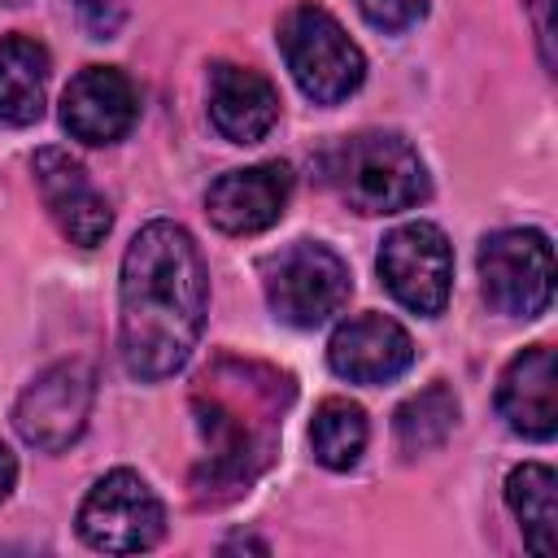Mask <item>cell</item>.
<instances>
[{
  "mask_svg": "<svg viewBox=\"0 0 558 558\" xmlns=\"http://www.w3.org/2000/svg\"><path fill=\"white\" fill-rule=\"evenodd\" d=\"M209 310V275L187 227L153 218L122 253L118 353L126 375L157 384L187 366Z\"/></svg>",
  "mask_w": 558,
  "mask_h": 558,
  "instance_id": "6da1fadb",
  "label": "cell"
},
{
  "mask_svg": "<svg viewBox=\"0 0 558 558\" xmlns=\"http://www.w3.org/2000/svg\"><path fill=\"white\" fill-rule=\"evenodd\" d=\"M292 397V375L257 357L222 353L201 371L192 388V414L205 445V458L192 471L196 506H227L266 475Z\"/></svg>",
  "mask_w": 558,
  "mask_h": 558,
  "instance_id": "7a4b0ae2",
  "label": "cell"
},
{
  "mask_svg": "<svg viewBox=\"0 0 558 558\" xmlns=\"http://www.w3.org/2000/svg\"><path fill=\"white\" fill-rule=\"evenodd\" d=\"M327 170L340 201L357 214H401L432 192L418 148L392 131H362L344 140L331 153Z\"/></svg>",
  "mask_w": 558,
  "mask_h": 558,
  "instance_id": "3957f363",
  "label": "cell"
},
{
  "mask_svg": "<svg viewBox=\"0 0 558 558\" xmlns=\"http://www.w3.org/2000/svg\"><path fill=\"white\" fill-rule=\"evenodd\" d=\"M279 52L296 78V87L314 105L349 100L366 78V57L349 39V31L323 4H292L279 22Z\"/></svg>",
  "mask_w": 558,
  "mask_h": 558,
  "instance_id": "277c9868",
  "label": "cell"
},
{
  "mask_svg": "<svg viewBox=\"0 0 558 558\" xmlns=\"http://www.w3.org/2000/svg\"><path fill=\"white\" fill-rule=\"evenodd\" d=\"M262 292L279 323L310 331L344 310L353 279L336 248L318 240H296L262 262Z\"/></svg>",
  "mask_w": 558,
  "mask_h": 558,
  "instance_id": "5b68a950",
  "label": "cell"
},
{
  "mask_svg": "<svg viewBox=\"0 0 558 558\" xmlns=\"http://www.w3.org/2000/svg\"><path fill=\"white\" fill-rule=\"evenodd\" d=\"M480 292L488 310L536 318L554 301V244L536 227H506L480 244Z\"/></svg>",
  "mask_w": 558,
  "mask_h": 558,
  "instance_id": "8992f818",
  "label": "cell"
},
{
  "mask_svg": "<svg viewBox=\"0 0 558 558\" xmlns=\"http://www.w3.org/2000/svg\"><path fill=\"white\" fill-rule=\"evenodd\" d=\"M166 532V506L144 475L118 466L100 475L78 506V536L100 554H144Z\"/></svg>",
  "mask_w": 558,
  "mask_h": 558,
  "instance_id": "52a82bcc",
  "label": "cell"
},
{
  "mask_svg": "<svg viewBox=\"0 0 558 558\" xmlns=\"http://www.w3.org/2000/svg\"><path fill=\"white\" fill-rule=\"evenodd\" d=\"M379 279L397 305L436 318L453 292V248L436 222H401L379 244Z\"/></svg>",
  "mask_w": 558,
  "mask_h": 558,
  "instance_id": "ba28073f",
  "label": "cell"
},
{
  "mask_svg": "<svg viewBox=\"0 0 558 558\" xmlns=\"http://www.w3.org/2000/svg\"><path fill=\"white\" fill-rule=\"evenodd\" d=\"M92 405H96V375L87 362L70 357L35 375V384L13 405V427L31 449L61 453L87 432Z\"/></svg>",
  "mask_w": 558,
  "mask_h": 558,
  "instance_id": "9c48e42d",
  "label": "cell"
},
{
  "mask_svg": "<svg viewBox=\"0 0 558 558\" xmlns=\"http://www.w3.org/2000/svg\"><path fill=\"white\" fill-rule=\"evenodd\" d=\"M135 118L140 92L118 65H83L61 92V126L78 144H118L135 126Z\"/></svg>",
  "mask_w": 558,
  "mask_h": 558,
  "instance_id": "30bf717a",
  "label": "cell"
},
{
  "mask_svg": "<svg viewBox=\"0 0 558 558\" xmlns=\"http://www.w3.org/2000/svg\"><path fill=\"white\" fill-rule=\"evenodd\" d=\"M292 183L296 179L288 161H257L244 170H227L205 192L209 222L227 235H257L283 218Z\"/></svg>",
  "mask_w": 558,
  "mask_h": 558,
  "instance_id": "8fae6325",
  "label": "cell"
},
{
  "mask_svg": "<svg viewBox=\"0 0 558 558\" xmlns=\"http://www.w3.org/2000/svg\"><path fill=\"white\" fill-rule=\"evenodd\" d=\"M35 183H39L44 209L52 214V222L61 227V235L70 244L96 248L109 235L113 209H109L105 192H96L87 170L65 148H39L35 153Z\"/></svg>",
  "mask_w": 558,
  "mask_h": 558,
  "instance_id": "7c38bea8",
  "label": "cell"
},
{
  "mask_svg": "<svg viewBox=\"0 0 558 558\" xmlns=\"http://www.w3.org/2000/svg\"><path fill=\"white\" fill-rule=\"evenodd\" d=\"M327 366L349 384H388L414 366V340L388 314H357L331 331Z\"/></svg>",
  "mask_w": 558,
  "mask_h": 558,
  "instance_id": "4fadbf2b",
  "label": "cell"
},
{
  "mask_svg": "<svg viewBox=\"0 0 558 558\" xmlns=\"http://www.w3.org/2000/svg\"><path fill=\"white\" fill-rule=\"evenodd\" d=\"M497 410L514 436L549 440L558 427V366L549 344L514 353L497 379Z\"/></svg>",
  "mask_w": 558,
  "mask_h": 558,
  "instance_id": "5bb4252c",
  "label": "cell"
},
{
  "mask_svg": "<svg viewBox=\"0 0 558 558\" xmlns=\"http://www.w3.org/2000/svg\"><path fill=\"white\" fill-rule=\"evenodd\" d=\"M209 122L227 144H257L279 122V92L262 70L218 61L209 70Z\"/></svg>",
  "mask_w": 558,
  "mask_h": 558,
  "instance_id": "9a60e30c",
  "label": "cell"
},
{
  "mask_svg": "<svg viewBox=\"0 0 558 558\" xmlns=\"http://www.w3.org/2000/svg\"><path fill=\"white\" fill-rule=\"evenodd\" d=\"M48 48L31 35H4L0 39V122L4 126H31L44 118L48 96Z\"/></svg>",
  "mask_w": 558,
  "mask_h": 558,
  "instance_id": "2e32d148",
  "label": "cell"
},
{
  "mask_svg": "<svg viewBox=\"0 0 558 558\" xmlns=\"http://www.w3.org/2000/svg\"><path fill=\"white\" fill-rule=\"evenodd\" d=\"M506 506L514 510L532 554H554L558 532V480L549 462H523L506 475Z\"/></svg>",
  "mask_w": 558,
  "mask_h": 558,
  "instance_id": "e0dca14e",
  "label": "cell"
},
{
  "mask_svg": "<svg viewBox=\"0 0 558 558\" xmlns=\"http://www.w3.org/2000/svg\"><path fill=\"white\" fill-rule=\"evenodd\" d=\"M366 436H371V423H366V410L357 401H349V397H323L318 401L314 423H310V445L327 471L357 466Z\"/></svg>",
  "mask_w": 558,
  "mask_h": 558,
  "instance_id": "ac0fdd59",
  "label": "cell"
},
{
  "mask_svg": "<svg viewBox=\"0 0 558 558\" xmlns=\"http://www.w3.org/2000/svg\"><path fill=\"white\" fill-rule=\"evenodd\" d=\"M453 423H458V397L445 379H432L423 392L401 401L392 414V432H397V445L405 453H427V449L445 445Z\"/></svg>",
  "mask_w": 558,
  "mask_h": 558,
  "instance_id": "d6986e66",
  "label": "cell"
},
{
  "mask_svg": "<svg viewBox=\"0 0 558 558\" xmlns=\"http://www.w3.org/2000/svg\"><path fill=\"white\" fill-rule=\"evenodd\" d=\"M353 4L366 17V26H375L384 35H401L414 22H423V13H427V0H353Z\"/></svg>",
  "mask_w": 558,
  "mask_h": 558,
  "instance_id": "ffe728a7",
  "label": "cell"
},
{
  "mask_svg": "<svg viewBox=\"0 0 558 558\" xmlns=\"http://www.w3.org/2000/svg\"><path fill=\"white\" fill-rule=\"evenodd\" d=\"M74 13L83 22V31L92 39H113L118 26L126 22V4L122 0H74Z\"/></svg>",
  "mask_w": 558,
  "mask_h": 558,
  "instance_id": "44dd1931",
  "label": "cell"
},
{
  "mask_svg": "<svg viewBox=\"0 0 558 558\" xmlns=\"http://www.w3.org/2000/svg\"><path fill=\"white\" fill-rule=\"evenodd\" d=\"M532 4V17H536V44H541V57L545 65H554V26H549V0H527Z\"/></svg>",
  "mask_w": 558,
  "mask_h": 558,
  "instance_id": "7402d4cb",
  "label": "cell"
},
{
  "mask_svg": "<svg viewBox=\"0 0 558 558\" xmlns=\"http://www.w3.org/2000/svg\"><path fill=\"white\" fill-rule=\"evenodd\" d=\"M13 484H17V458H13V449L0 440V501L13 493Z\"/></svg>",
  "mask_w": 558,
  "mask_h": 558,
  "instance_id": "603a6c76",
  "label": "cell"
}]
</instances>
